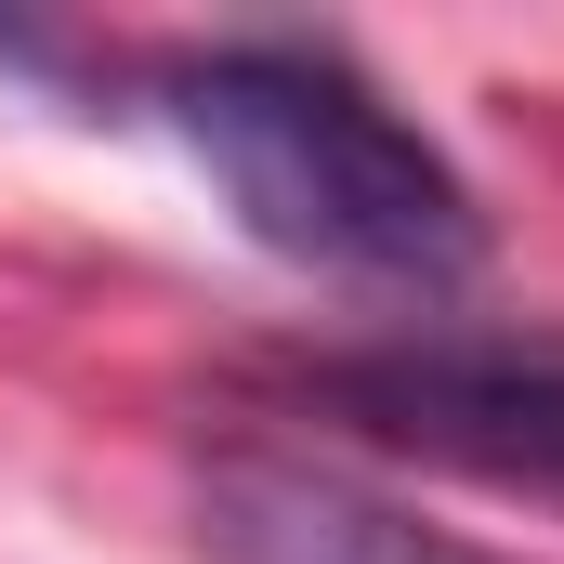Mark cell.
Returning a JSON list of instances; mask_svg holds the SVG:
<instances>
[{
	"instance_id": "6da1fadb",
	"label": "cell",
	"mask_w": 564,
	"mask_h": 564,
	"mask_svg": "<svg viewBox=\"0 0 564 564\" xmlns=\"http://www.w3.org/2000/svg\"><path fill=\"white\" fill-rule=\"evenodd\" d=\"M158 106L276 263L368 289H446L486 263V210L446 144L315 40H210L158 79Z\"/></svg>"
},
{
	"instance_id": "7a4b0ae2",
	"label": "cell",
	"mask_w": 564,
	"mask_h": 564,
	"mask_svg": "<svg viewBox=\"0 0 564 564\" xmlns=\"http://www.w3.org/2000/svg\"><path fill=\"white\" fill-rule=\"evenodd\" d=\"M315 394L381 446H421L446 473L564 499V355H499V341H408V355H341Z\"/></svg>"
},
{
	"instance_id": "3957f363",
	"label": "cell",
	"mask_w": 564,
	"mask_h": 564,
	"mask_svg": "<svg viewBox=\"0 0 564 564\" xmlns=\"http://www.w3.org/2000/svg\"><path fill=\"white\" fill-rule=\"evenodd\" d=\"M197 539H210V564H486L289 446H224L197 473Z\"/></svg>"
}]
</instances>
